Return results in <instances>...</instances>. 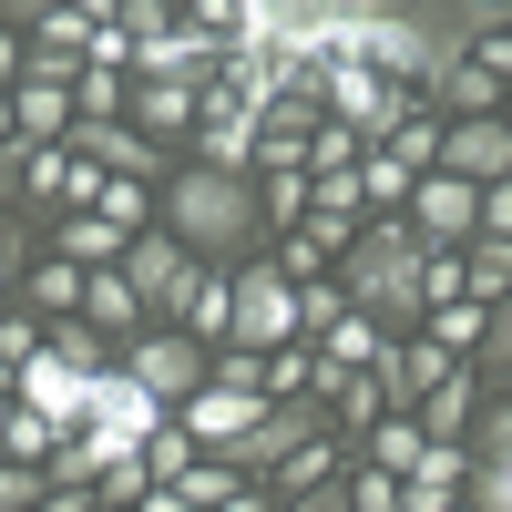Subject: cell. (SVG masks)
Instances as JSON below:
<instances>
[{
  "instance_id": "obj_1",
  "label": "cell",
  "mask_w": 512,
  "mask_h": 512,
  "mask_svg": "<svg viewBox=\"0 0 512 512\" xmlns=\"http://www.w3.org/2000/svg\"><path fill=\"white\" fill-rule=\"evenodd\" d=\"M154 226L185 236L195 256H256V236H267V195H256V175H226V164H175Z\"/></svg>"
},
{
  "instance_id": "obj_2",
  "label": "cell",
  "mask_w": 512,
  "mask_h": 512,
  "mask_svg": "<svg viewBox=\"0 0 512 512\" xmlns=\"http://www.w3.org/2000/svg\"><path fill=\"white\" fill-rule=\"evenodd\" d=\"M431 256H441V246H420V226H410V216L359 226V246H349V308H359V318H379V328L431 318Z\"/></svg>"
},
{
  "instance_id": "obj_3",
  "label": "cell",
  "mask_w": 512,
  "mask_h": 512,
  "mask_svg": "<svg viewBox=\"0 0 512 512\" xmlns=\"http://www.w3.org/2000/svg\"><path fill=\"white\" fill-rule=\"evenodd\" d=\"M349 62L390 72V82H431V93H441V72L461 62V41H451V21H420V11H390V0H369V11L349 21Z\"/></svg>"
},
{
  "instance_id": "obj_4",
  "label": "cell",
  "mask_w": 512,
  "mask_h": 512,
  "mask_svg": "<svg viewBox=\"0 0 512 512\" xmlns=\"http://www.w3.org/2000/svg\"><path fill=\"white\" fill-rule=\"evenodd\" d=\"M154 431H164V400L144 390V379H134V369H93V400H82V451L113 472V461H144Z\"/></svg>"
},
{
  "instance_id": "obj_5",
  "label": "cell",
  "mask_w": 512,
  "mask_h": 512,
  "mask_svg": "<svg viewBox=\"0 0 512 512\" xmlns=\"http://www.w3.org/2000/svg\"><path fill=\"white\" fill-rule=\"evenodd\" d=\"M318 93H328V123H349L359 144H390L400 123H410V113H400L410 93H400L390 72H369V62H349V52H338V62H318Z\"/></svg>"
},
{
  "instance_id": "obj_6",
  "label": "cell",
  "mask_w": 512,
  "mask_h": 512,
  "mask_svg": "<svg viewBox=\"0 0 512 512\" xmlns=\"http://www.w3.org/2000/svg\"><path fill=\"white\" fill-rule=\"evenodd\" d=\"M226 349H256V359L297 349V277L287 267H236V338Z\"/></svg>"
},
{
  "instance_id": "obj_7",
  "label": "cell",
  "mask_w": 512,
  "mask_h": 512,
  "mask_svg": "<svg viewBox=\"0 0 512 512\" xmlns=\"http://www.w3.org/2000/svg\"><path fill=\"white\" fill-rule=\"evenodd\" d=\"M123 369H134V379H144V390H154L164 410H185V400L205 390V379H216V369H205V338H185V328H154V338H134V359H123Z\"/></svg>"
},
{
  "instance_id": "obj_8",
  "label": "cell",
  "mask_w": 512,
  "mask_h": 512,
  "mask_svg": "<svg viewBox=\"0 0 512 512\" xmlns=\"http://www.w3.org/2000/svg\"><path fill=\"white\" fill-rule=\"evenodd\" d=\"M185 236H164V226H144L134 246H123V277H134V297H144V308H185V297H195V267H185Z\"/></svg>"
},
{
  "instance_id": "obj_9",
  "label": "cell",
  "mask_w": 512,
  "mask_h": 512,
  "mask_svg": "<svg viewBox=\"0 0 512 512\" xmlns=\"http://www.w3.org/2000/svg\"><path fill=\"white\" fill-rule=\"evenodd\" d=\"M256 420H267V400H256V390H195V400H185V431H195V451H216V461H246Z\"/></svg>"
},
{
  "instance_id": "obj_10",
  "label": "cell",
  "mask_w": 512,
  "mask_h": 512,
  "mask_svg": "<svg viewBox=\"0 0 512 512\" xmlns=\"http://www.w3.org/2000/svg\"><path fill=\"white\" fill-rule=\"evenodd\" d=\"M410 226H420V246H461V236L482 226V185H461V175L431 164V175L410 185Z\"/></svg>"
},
{
  "instance_id": "obj_11",
  "label": "cell",
  "mask_w": 512,
  "mask_h": 512,
  "mask_svg": "<svg viewBox=\"0 0 512 512\" xmlns=\"http://www.w3.org/2000/svg\"><path fill=\"white\" fill-rule=\"evenodd\" d=\"M441 175H461V185H512V123H502V113L451 123V134H441Z\"/></svg>"
},
{
  "instance_id": "obj_12",
  "label": "cell",
  "mask_w": 512,
  "mask_h": 512,
  "mask_svg": "<svg viewBox=\"0 0 512 512\" xmlns=\"http://www.w3.org/2000/svg\"><path fill=\"white\" fill-rule=\"evenodd\" d=\"M82 400H93V369H82V359L41 349V359L21 369V410H41L52 431H82Z\"/></svg>"
},
{
  "instance_id": "obj_13",
  "label": "cell",
  "mask_w": 512,
  "mask_h": 512,
  "mask_svg": "<svg viewBox=\"0 0 512 512\" xmlns=\"http://www.w3.org/2000/svg\"><path fill=\"white\" fill-rule=\"evenodd\" d=\"M308 441H328V410L318 400H267V420H256V441H246L236 472H277V461L308 451Z\"/></svg>"
},
{
  "instance_id": "obj_14",
  "label": "cell",
  "mask_w": 512,
  "mask_h": 512,
  "mask_svg": "<svg viewBox=\"0 0 512 512\" xmlns=\"http://www.w3.org/2000/svg\"><path fill=\"white\" fill-rule=\"evenodd\" d=\"M82 93H72V82H21V93H11V144H72V113Z\"/></svg>"
},
{
  "instance_id": "obj_15",
  "label": "cell",
  "mask_w": 512,
  "mask_h": 512,
  "mask_svg": "<svg viewBox=\"0 0 512 512\" xmlns=\"http://www.w3.org/2000/svg\"><path fill=\"white\" fill-rule=\"evenodd\" d=\"M134 123H144L164 154H175L195 123H205V93H195V82H144V93H134Z\"/></svg>"
},
{
  "instance_id": "obj_16",
  "label": "cell",
  "mask_w": 512,
  "mask_h": 512,
  "mask_svg": "<svg viewBox=\"0 0 512 512\" xmlns=\"http://www.w3.org/2000/svg\"><path fill=\"white\" fill-rule=\"evenodd\" d=\"M82 328H103V338L144 328V297H134V277H123V267H93V287H82Z\"/></svg>"
},
{
  "instance_id": "obj_17",
  "label": "cell",
  "mask_w": 512,
  "mask_h": 512,
  "mask_svg": "<svg viewBox=\"0 0 512 512\" xmlns=\"http://www.w3.org/2000/svg\"><path fill=\"white\" fill-rule=\"evenodd\" d=\"M123 246H134V226H123V216H103V205L62 226V256H72V267H123Z\"/></svg>"
},
{
  "instance_id": "obj_18",
  "label": "cell",
  "mask_w": 512,
  "mask_h": 512,
  "mask_svg": "<svg viewBox=\"0 0 512 512\" xmlns=\"http://www.w3.org/2000/svg\"><path fill=\"white\" fill-rule=\"evenodd\" d=\"M338 482V431L328 441H308V451H287L277 472H267V502H297V492H328Z\"/></svg>"
},
{
  "instance_id": "obj_19",
  "label": "cell",
  "mask_w": 512,
  "mask_h": 512,
  "mask_svg": "<svg viewBox=\"0 0 512 512\" xmlns=\"http://www.w3.org/2000/svg\"><path fill=\"white\" fill-rule=\"evenodd\" d=\"M472 410H482V379H472V369H451L441 390L420 400V431H431V441H461V431H472Z\"/></svg>"
},
{
  "instance_id": "obj_20",
  "label": "cell",
  "mask_w": 512,
  "mask_h": 512,
  "mask_svg": "<svg viewBox=\"0 0 512 512\" xmlns=\"http://www.w3.org/2000/svg\"><path fill=\"white\" fill-rule=\"evenodd\" d=\"M185 338H205V349H226V338H236V277H195V297H185Z\"/></svg>"
},
{
  "instance_id": "obj_21",
  "label": "cell",
  "mask_w": 512,
  "mask_h": 512,
  "mask_svg": "<svg viewBox=\"0 0 512 512\" xmlns=\"http://www.w3.org/2000/svg\"><path fill=\"white\" fill-rule=\"evenodd\" d=\"M441 103H451V123H472V113H502L512 93H502V82H492V72H482L472 52H461V62L441 72Z\"/></svg>"
},
{
  "instance_id": "obj_22",
  "label": "cell",
  "mask_w": 512,
  "mask_h": 512,
  "mask_svg": "<svg viewBox=\"0 0 512 512\" xmlns=\"http://www.w3.org/2000/svg\"><path fill=\"white\" fill-rule=\"evenodd\" d=\"M0 461H41V472H52V461H62V431H52L41 410L11 400V420H0Z\"/></svg>"
},
{
  "instance_id": "obj_23",
  "label": "cell",
  "mask_w": 512,
  "mask_h": 512,
  "mask_svg": "<svg viewBox=\"0 0 512 512\" xmlns=\"http://www.w3.org/2000/svg\"><path fill=\"white\" fill-rule=\"evenodd\" d=\"M420 451H431V431H420V420L410 410H390V420H379V431H369V461H379V472H420Z\"/></svg>"
},
{
  "instance_id": "obj_24",
  "label": "cell",
  "mask_w": 512,
  "mask_h": 512,
  "mask_svg": "<svg viewBox=\"0 0 512 512\" xmlns=\"http://www.w3.org/2000/svg\"><path fill=\"white\" fill-rule=\"evenodd\" d=\"M482 328H492V308H431V349H451V359H482Z\"/></svg>"
},
{
  "instance_id": "obj_25",
  "label": "cell",
  "mask_w": 512,
  "mask_h": 512,
  "mask_svg": "<svg viewBox=\"0 0 512 512\" xmlns=\"http://www.w3.org/2000/svg\"><path fill=\"white\" fill-rule=\"evenodd\" d=\"M195 461H205V451H195V431H185V420H164V431L144 441V472H154V482H185Z\"/></svg>"
},
{
  "instance_id": "obj_26",
  "label": "cell",
  "mask_w": 512,
  "mask_h": 512,
  "mask_svg": "<svg viewBox=\"0 0 512 512\" xmlns=\"http://www.w3.org/2000/svg\"><path fill=\"white\" fill-rule=\"evenodd\" d=\"M410 185H420V175H410L400 154H369V164H359V205H400V216H410Z\"/></svg>"
},
{
  "instance_id": "obj_27",
  "label": "cell",
  "mask_w": 512,
  "mask_h": 512,
  "mask_svg": "<svg viewBox=\"0 0 512 512\" xmlns=\"http://www.w3.org/2000/svg\"><path fill=\"white\" fill-rule=\"evenodd\" d=\"M461 287H472V308H502V297H512V246L461 256Z\"/></svg>"
},
{
  "instance_id": "obj_28",
  "label": "cell",
  "mask_w": 512,
  "mask_h": 512,
  "mask_svg": "<svg viewBox=\"0 0 512 512\" xmlns=\"http://www.w3.org/2000/svg\"><path fill=\"white\" fill-rule=\"evenodd\" d=\"M441 134H451V123H431V113H410V123H400V134L379 144V154H400L410 175H431V164H441Z\"/></svg>"
},
{
  "instance_id": "obj_29",
  "label": "cell",
  "mask_w": 512,
  "mask_h": 512,
  "mask_svg": "<svg viewBox=\"0 0 512 512\" xmlns=\"http://www.w3.org/2000/svg\"><path fill=\"white\" fill-rule=\"evenodd\" d=\"M82 287H93V267H72V256L31 267V297H41V308H82Z\"/></svg>"
},
{
  "instance_id": "obj_30",
  "label": "cell",
  "mask_w": 512,
  "mask_h": 512,
  "mask_svg": "<svg viewBox=\"0 0 512 512\" xmlns=\"http://www.w3.org/2000/svg\"><path fill=\"white\" fill-rule=\"evenodd\" d=\"M175 492H185V502H205V512H216L226 492H246V472H236V461H195V472H185Z\"/></svg>"
},
{
  "instance_id": "obj_31",
  "label": "cell",
  "mask_w": 512,
  "mask_h": 512,
  "mask_svg": "<svg viewBox=\"0 0 512 512\" xmlns=\"http://www.w3.org/2000/svg\"><path fill=\"white\" fill-rule=\"evenodd\" d=\"M482 359L512 379V297H502V308H492V328H482Z\"/></svg>"
},
{
  "instance_id": "obj_32",
  "label": "cell",
  "mask_w": 512,
  "mask_h": 512,
  "mask_svg": "<svg viewBox=\"0 0 512 512\" xmlns=\"http://www.w3.org/2000/svg\"><path fill=\"white\" fill-rule=\"evenodd\" d=\"M103 492H113V502H144V492H154V472H144V461H113Z\"/></svg>"
},
{
  "instance_id": "obj_33",
  "label": "cell",
  "mask_w": 512,
  "mask_h": 512,
  "mask_svg": "<svg viewBox=\"0 0 512 512\" xmlns=\"http://www.w3.org/2000/svg\"><path fill=\"white\" fill-rule=\"evenodd\" d=\"M103 216H123V226L144 236V185H103Z\"/></svg>"
},
{
  "instance_id": "obj_34",
  "label": "cell",
  "mask_w": 512,
  "mask_h": 512,
  "mask_svg": "<svg viewBox=\"0 0 512 512\" xmlns=\"http://www.w3.org/2000/svg\"><path fill=\"white\" fill-rule=\"evenodd\" d=\"M297 379H308V359H297V349H277V359H267V400H287Z\"/></svg>"
},
{
  "instance_id": "obj_35",
  "label": "cell",
  "mask_w": 512,
  "mask_h": 512,
  "mask_svg": "<svg viewBox=\"0 0 512 512\" xmlns=\"http://www.w3.org/2000/svg\"><path fill=\"white\" fill-rule=\"evenodd\" d=\"M21 72H31V62H21V31L0 21V93H21Z\"/></svg>"
},
{
  "instance_id": "obj_36",
  "label": "cell",
  "mask_w": 512,
  "mask_h": 512,
  "mask_svg": "<svg viewBox=\"0 0 512 512\" xmlns=\"http://www.w3.org/2000/svg\"><path fill=\"white\" fill-rule=\"evenodd\" d=\"M52 11H62V0H0V21H11V31H41Z\"/></svg>"
},
{
  "instance_id": "obj_37",
  "label": "cell",
  "mask_w": 512,
  "mask_h": 512,
  "mask_svg": "<svg viewBox=\"0 0 512 512\" xmlns=\"http://www.w3.org/2000/svg\"><path fill=\"white\" fill-rule=\"evenodd\" d=\"M277 512H359V502H349V492L328 482V492H297V502H277Z\"/></svg>"
},
{
  "instance_id": "obj_38",
  "label": "cell",
  "mask_w": 512,
  "mask_h": 512,
  "mask_svg": "<svg viewBox=\"0 0 512 512\" xmlns=\"http://www.w3.org/2000/svg\"><path fill=\"white\" fill-rule=\"evenodd\" d=\"M482 226H492V236H512V185H482Z\"/></svg>"
},
{
  "instance_id": "obj_39",
  "label": "cell",
  "mask_w": 512,
  "mask_h": 512,
  "mask_svg": "<svg viewBox=\"0 0 512 512\" xmlns=\"http://www.w3.org/2000/svg\"><path fill=\"white\" fill-rule=\"evenodd\" d=\"M21 164H31V144H0V195L21 185Z\"/></svg>"
},
{
  "instance_id": "obj_40",
  "label": "cell",
  "mask_w": 512,
  "mask_h": 512,
  "mask_svg": "<svg viewBox=\"0 0 512 512\" xmlns=\"http://www.w3.org/2000/svg\"><path fill=\"white\" fill-rule=\"evenodd\" d=\"M472 502H482V512H512V492H502V482H472Z\"/></svg>"
},
{
  "instance_id": "obj_41",
  "label": "cell",
  "mask_w": 512,
  "mask_h": 512,
  "mask_svg": "<svg viewBox=\"0 0 512 512\" xmlns=\"http://www.w3.org/2000/svg\"><path fill=\"white\" fill-rule=\"evenodd\" d=\"M216 512H277V502H256V492H226V502H216Z\"/></svg>"
},
{
  "instance_id": "obj_42",
  "label": "cell",
  "mask_w": 512,
  "mask_h": 512,
  "mask_svg": "<svg viewBox=\"0 0 512 512\" xmlns=\"http://www.w3.org/2000/svg\"><path fill=\"white\" fill-rule=\"evenodd\" d=\"M11 256H21V236H11V226H0V287H11Z\"/></svg>"
},
{
  "instance_id": "obj_43",
  "label": "cell",
  "mask_w": 512,
  "mask_h": 512,
  "mask_svg": "<svg viewBox=\"0 0 512 512\" xmlns=\"http://www.w3.org/2000/svg\"><path fill=\"white\" fill-rule=\"evenodd\" d=\"M41 512H93V502H82V492H52V502H41Z\"/></svg>"
},
{
  "instance_id": "obj_44",
  "label": "cell",
  "mask_w": 512,
  "mask_h": 512,
  "mask_svg": "<svg viewBox=\"0 0 512 512\" xmlns=\"http://www.w3.org/2000/svg\"><path fill=\"white\" fill-rule=\"evenodd\" d=\"M0 144H11V93H0Z\"/></svg>"
},
{
  "instance_id": "obj_45",
  "label": "cell",
  "mask_w": 512,
  "mask_h": 512,
  "mask_svg": "<svg viewBox=\"0 0 512 512\" xmlns=\"http://www.w3.org/2000/svg\"><path fill=\"white\" fill-rule=\"evenodd\" d=\"M0 420H11V400H0Z\"/></svg>"
},
{
  "instance_id": "obj_46",
  "label": "cell",
  "mask_w": 512,
  "mask_h": 512,
  "mask_svg": "<svg viewBox=\"0 0 512 512\" xmlns=\"http://www.w3.org/2000/svg\"><path fill=\"white\" fill-rule=\"evenodd\" d=\"M93 512H103V502H93Z\"/></svg>"
}]
</instances>
